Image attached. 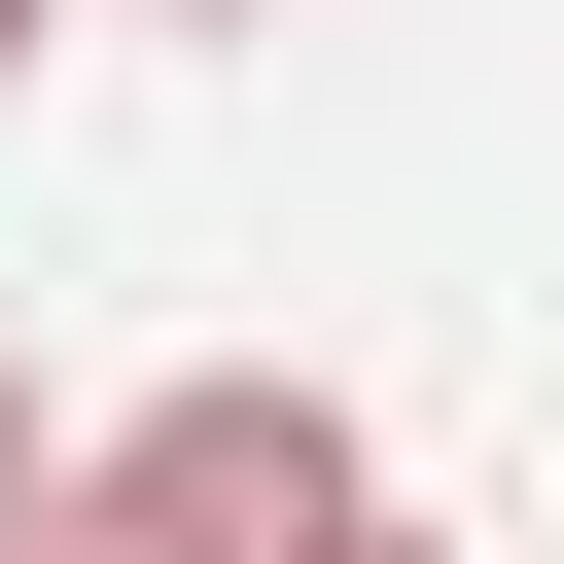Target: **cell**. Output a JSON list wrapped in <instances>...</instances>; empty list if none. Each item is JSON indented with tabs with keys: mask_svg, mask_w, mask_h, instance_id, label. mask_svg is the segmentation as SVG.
<instances>
[{
	"mask_svg": "<svg viewBox=\"0 0 564 564\" xmlns=\"http://www.w3.org/2000/svg\"><path fill=\"white\" fill-rule=\"evenodd\" d=\"M70 529H106V564H352V529H388V458H352V388L212 352V388H141V423L70 458Z\"/></svg>",
	"mask_w": 564,
	"mask_h": 564,
	"instance_id": "obj_1",
	"label": "cell"
},
{
	"mask_svg": "<svg viewBox=\"0 0 564 564\" xmlns=\"http://www.w3.org/2000/svg\"><path fill=\"white\" fill-rule=\"evenodd\" d=\"M0 529H70V458H35V352H0Z\"/></svg>",
	"mask_w": 564,
	"mask_h": 564,
	"instance_id": "obj_2",
	"label": "cell"
},
{
	"mask_svg": "<svg viewBox=\"0 0 564 564\" xmlns=\"http://www.w3.org/2000/svg\"><path fill=\"white\" fill-rule=\"evenodd\" d=\"M352 564H458V529H352Z\"/></svg>",
	"mask_w": 564,
	"mask_h": 564,
	"instance_id": "obj_3",
	"label": "cell"
},
{
	"mask_svg": "<svg viewBox=\"0 0 564 564\" xmlns=\"http://www.w3.org/2000/svg\"><path fill=\"white\" fill-rule=\"evenodd\" d=\"M0 564H106V529H0Z\"/></svg>",
	"mask_w": 564,
	"mask_h": 564,
	"instance_id": "obj_4",
	"label": "cell"
},
{
	"mask_svg": "<svg viewBox=\"0 0 564 564\" xmlns=\"http://www.w3.org/2000/svg\"><path fill=\"white\" fill-rule=\"evenodd\" d=\"M35 35H70V0H0V70H35Z\"/></svg>",
	"mask_w": 564,
	"mask_h": 564,
	"instance_id": "obj_5",
	"label": "cell"
},
{
	"mask_svg": "<svg viewBox=\"0 0 564 564\" xmlns=\"http://www.w3.org/2000/svg\"><path fill=\"white\" fill-rule=\"evenodd\" d=\"M212 35H282V0H212Z\"/></svg>",
	"mask_w": 564,
	"mask_h": 564,
	"instance_id": "obj_6",
	"label": "cell"
}]
</instances>
